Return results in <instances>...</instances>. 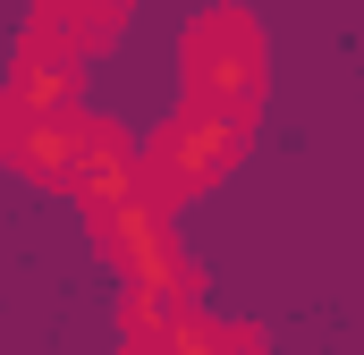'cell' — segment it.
I'll return each instance as SVG.
<instances>
[{"label":"cell","instance_id":"6da1fadb","mask_svg":"<svg viewBox=\"0 0 364 355\" xmlns=\"http://www.w3.org/2000/svg\"><path fill=\"white\" fill-rule=\"evenodd\" d=\"M246 119H229V110H203V102H186L161 119V136L136 153V195L144 203H161V212H178L186 195H203V186H220V178L246 161Z\"/></svg>","mask_w":364,"mask_h":355},{"label":"cell","instance_id":"7a4b0ae2","mask_svg":"<svg viewBox=\"0 0 364 355\" xmlns=\"http://www.w3.org/2000/svg\"><path fill=\"white\" fill-rule=\"evenodd\" d=\"M178 60H186V102L255 127V110H263V26L246 9H203L186 26Z\"/></svg>","mask_w":364,"mask_h":355},{"label":"cell","instance_id":"3957f363","mask_svg":"<svg viewBox=\"0 0 364 355\" xmlns=\"http://www.w3.org/2000/svg\"><path fill=\"white\" fill-rule=\"evenodd\" d=\"M85 220H93V246L127 271V279H161V288H186V296H195V263L178 254V237H170V212H161V203L119 195V203H93Z\"/></svg>","mask_w":364,"mask_h":355},{"label":"cell","instance_id":"277c9868","mask_svg":"<svg viewBox=\"0 0 364 355\" xmlns=\"http://www.w3.org/2000/svg\"><path fill=\"white\" fill-rule=\"evenodd\" d=\"M77 203H119V195H136V144L110 127V119H77V144H68V178H60Z\"/></svg>","mask_w":364,"mask_h":355},{"label":"cell","instance_id":"5b68a950","mask_svg":"<svg viewBox=\"0 0 364 355\" xmlns=\"http://www.w3.org/2000/svg\"><path fill=\"white\" fill-rule=\"evenodd\" d=\"M144 355H272V347H263V330H246V322H212V313L186 305L161 339H144Z\"/></svg>","mask_w":364,"mask_h":355},{"label":"cell","instance_id":"8992f818","mask_svg":"<svg viewBox=\"0 0 364 355\" xmlns=\"http://www.w3.org/2000/svg\"><path fill=\"white\" fill-rule=\"evenodd\" d=\"M9 93L34 102V110H77V60L26 34V43H17V77H9Z\"/></svg>","mask_w":364,"mask_h":355},{"label":"cell","instance_id":"52a82bcc","mask_svg":"<svg viewBox=\"0 0 364 355\" xmlns=\"http://www.w3.org/2000/svg\"><path fill=\"white\" fill-rule=\"evenodd\" d=\"M186 305H195L186 288H161V279H127V339H136V347H144V339H161V330H170V322L186 313Z\"/></svg>","mask_w":364,"mask_h":355}]
</instances>
